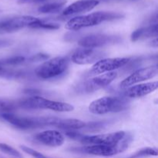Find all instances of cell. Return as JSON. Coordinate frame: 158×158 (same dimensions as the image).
<instances>
[{"mask_svg": "<svg viewBox=\"0 0 158 158\" xmlns=\"http://www.w3.org/2000/svg\"><path fill=\"white\" fill-rule=\"evenodd\" d=\"M122 17L120 13L113 12H96L85 15L74 17L66 23L65 28L69 30L77 31L86 27L97 26L106 21L117 19Z\"/></svg>", "mask_w": 158, "mask_h": 158, "instance_id": "6da1fadb", "label": "cell"}, {"mask_svg": "<svg viewBox=\"0 0 158 158\" xmlns=\"http://www.w3.org/2000/svg\"><path fill=\"white\" fill-rule=\"evenodd\" d=\"M133 137L127 133L126 136L119 143L114 145H87L81 148H75L70 149L71 151L90 155L111 157L126 151L132 142Z\"/></svg>", "mask_w": 158, "mask_h": 158, "instance_id": "7a4b0ae2", "label": "cell"}, {"mask_svg": "<svg viewBox=\"0 0 158 158\" xmlns=\"http://www.w3.org/2000/svg\"><path fill=\"white\" fill-rule=\"evenodd\" d=\"M1 117L11 125L20 130H30L46 126H54L59 120V118L53 117H24L14 115L11 113H3Z\"/></svg>", "mask_w": 158, "mask_h": 158, "instance_id": "3957f363", "label": "cell"}, {"mask_svg": "<svg viewBox=\"0 0 158 158\" xmlns=\"http://www.w3.org/2000/svg\"><path fill=\"white\" fill-rule=\"evenodd\" d=\"M17 106L24 110H51L56 112H71L73 105L63 102L53 101L42 97L34 96L16 102Z\"/></svg>", "mask_w": 158, "mask_h": 158, "instance_id": "277c9868", "label": "cell"}, {"mask_svg": "<svg viewBox=\"0 0 158 158\" xmlns=\"http://www.w3.org/2000/svg\"><path fill=\"white\" fill-rule=\"evenodd\" d=\"M67 57L57 56L47 60L35 69V74L38 78L47 80L62 77L69 67Z\"/></svg>", "mask_w": 158, "mask_h": 158, "instance_id": "5b68a950", "label": "cell"}, {"mask_svg": "<svg viewBox=\"0 0 158 158\" xmlns=\"http://www.w3.org/2000/svg\"><path fill=\"white\" fill-rule=\"evenodd\" d=\"M129 107V101L125 97H104L96 100L89 105V111L97 115L119 113Z\"/></svg>", "mask_w": 158, "mask_h": 158, "instance_id": "8992f818", "label": "cell"}, {"mask_svg": "<svg viewBox=\"0 0 158 158\" xmlns=\"http://www.w3.org/2000/svg\"><path fill=\"white\" fill-rule=\"evenodd\" d=\"M126 134L127 132L125 131H117L110 134L87 136L78 134L74 131H69L66 133V135L70 139L78 140L86 145H114L119 143Z\"/></svg>", "mask_w": 158, "mask_h": 158, "instance_id": "52a82bcc", "label": "cell"}, {"mask_svg": "<svg viewBox=\"0 0 158 158\" xmlns=\"http://www.w3.org/2000/svg\"><path fill=\"white\" fill-rule=\"evenodd\" d=\"M117 77V72L100 74L97 77L87 79L84 81L79 83L74 87V91L79 94H86L96 92L99 89L109 86Z\"/></svg>", "mask_w": 158, "mask_h": 158, "instance_id": "ba28073f", "label": "cell"}, {"mask_svg": "<svg viewBox=\"0 0 158 158\" xmlns=\"http://www.w3.org/2000/svg\"><path fill=\"white\" fill-rule=\"evenodd\" d=\"M130 61L129 58H109L99 60L89 71L88 76L100 75L105 73L114 72V70L123 67Z\"/></svg>", "mask_w": 158, "mask_h": 158, "instance_id": "9c48e42d", "label": "cell"}, {"mask_svg": "<svg viewBox=\"0 0 158 158\" xmlns=\"http://www.w3.org/2000/svg\"><path fill=\"white\" fill-rule=\"evenodd\" d=\"M40 19L30 15H22L0 21V33L13 32L26 27H30Z\"/></svg>", "mask_w": 158, "mask_h": 158, "instance_id": "30bf717a", "label": "cell"}, {"mask_svg": "<svg viewBox=\"0 0 158 158\" xmlns=\"http://www.w3.org/2000/svg\"><path fill=\"white\" fill-rule=\"evenodd\" d=\"M106 56L103 50L98 49H78L72 54L71 60L73 63L78 65H86L96 63Z\"/></svg>", "mask_w": 158, "mask_h": 158, "instance_id": "8fae6325", "label": "cell"}, {"mask_svg": "<svg viewBox=\"0 0 158 158\" xmlns=\"http://www.w3.org/2000/svg\"><path fill=\"white\" fill-rule=\"evenodd\" d=\"M120 39L115 35L105 34H93L83 36L78 41V44L82 48L87 49H98L106 45L119 43Z\"/></svg>", "mask_w": 158, "mask_h": 158, "instance_id": "7c38bea8", "label": "cell"}, {"mask_svg": "<svg viewBox=\"0 0 158 158\" xmlns=\"http://www.w3.org/2000/svg\"><path fill=\"white\" fill-rule=\"evenodd\" d=\"M157 66H148L137 69L120 83V88L121 89H125L140 82L154 78L157 75Z\"/></svg>", "mask_w": 158, "mask_h": 158, "instance_id": "4fadbf2b", "label": "cell"}, {"mask_svg": "<svg viewBox=\"0 0 158 158\" xmlns=\"http://www.w3.org/2000/svg\"><path fill=\"white\" fill-rule=\"evenodd\" d=\"M33 140L37 143L51 148L62 146L65 141L63 134L59 131L53 130L45 131L35 134L33 137Z\"/></svg>", "mask_w": 158, "mask_h": 158, "instance_id": "5bb4252c", "label": "cell"}, {"mask_svg": "<svg viewBox=\"0 0 158 158\" xmlns=\"http://www.w3.org/2000/svg\"><path fill=\"white\" fill-rule=\"evenodd\" d=\"M157 87L158 83L157 81L134 85L125 89L122 93V96L125 98H138L154 92Z\"/></svg>", "mask_w": 158, "mask_h": 158, "instance_id": "9a60e30c", "label": "cell"}, {"mask_svg": "<svg viewBox=\"0 0 158 158\" xmlns=\"http://www.w3.org/2000/svg\"><path fill=\"white\" fill-rule=\"evenodd\" d=\"M99 4L96 0H80L69 5L63 11V15H72L75 14L89 12Z\"/></svg>", "mask_w": 158, "mask_h": 158, "instance_id": "2e32d148", "label": "cell"}, {"mask_svg": "<svg viewBox=\"0 0 158 158\" xmlns=\"http://www.w3.org/2000/svg\"><path fill=\"white\" fill-rule=\"evenodd\" d=\"M29 73L24 69H14L12 66H5L0 63V77L8 80L26 78Z\"/></svg>", "mask_w": 158, "mask_h": 158, "instance_id": "e0dca14e", "label": "cell"}, {"mask_svg": "<svg viewBox=\"0 0 158 158\" xmlns=\"http://www.w3.org/2000/svg\"><path fill=\"white\" fill-rule=\"evenodd\" d=\"M157 23L154 25L148 26V27L140 28L137 29L131 34V40L133 42H136L139 40L149 37L157 36Z\"/></svg>", "mask_w": 158, "mask_h": 158, "instance_id": "ac0fdd59", "label": "cell"}, {"mask_svg": "<svg viewBox=\"0 0 158 158\" xmlns=\"http://www.w3.org/2000/svg\"><path fill=\"white\" fill-rule=\"evenodd\" d=\"M85 124L86 123L84 122L77 119H66V120L59 119L54 127L63 131H66L67 132V131H73L74 130L82 129L84 127Z\"/></svg>", "mask_w": 158, "mask_h": 158, "instance_id": "d6986e66", "label": "cell"}, {"mask_svg": "<svg viewBox=\"0 0 158 158\" xmlns=\"http://www.w3.org/2000/svg\"><path fill=\"white\" fill-rule=\"evenodd\" d=\"M66 5V2H54L46 3L38 9L41 13H56L59 12Z\"/></svg>", "mask_w": 158, "mask_h": 158, "instance_id": "ffe728a7", "label": "cell"}, {"mask_svg": "<svg viewBox=\"0 0 158 158\" xmlns=\"http://www.w3.org/2000/svg\"><path fill=\"white\" fill-rule=\"evenodd\" d=\"M25 62H26V57L23 56H15L9 57V58L0 60V63L2 64L5 65V66H12V67L23 64Z\"/></svg>", "mask_w": 158, "mask_h": 158, "instance_id": "44dd1931", "label": "cell"}, {"mask_svg": "<svg viewBox=\"0 0 158 158\" xmlns=\"http://www.w3.org/2000/svg\"><path fill=\"white\" fill-rule=\"evenodd\" d=\"M157 154L158 152L156 148H145L137 151L134 154L130 156L128 158H142L144 157H148V156H157Z\"/></svg>", "mask_w": 158, "mask_h": 158, "instance_id": "7402d4cb", "label": "cell"}, {"mask_svg": "<svg viewBox=\"0 0 158 158\" xmlns=\"http://www.w3.org/2000/svg\"><path fill=\"white\" fill-rule=\"evenodd\" d=\"M17 108L18 106H17L16 102L15 103L11 100L0 98V112H2V114L3 113H9Z\"/></svg>", "mask_w": 158, "mask_h": 158, "instance_id": "603a6c76", "label": "cell"}, {"mask_svg": "<svg viewBox=\"0 0 158 158\" xmlns=\"http://www.w3.org/2000/svg\"><path fill=\"white\" fill-rule=\"evenodd\" d=\"M0 151L13 158H23L22 154L18 151L6 143H0Z\"/></svg>", "mask_w": 158, "mask_h": 158, "instance_id": "cb8c5ba5", "label": "cell"}, {"mask_svg": "<svg viewBox=\"0 0 158 158\" xmlns=\"http://www.w3.org/2000/svg\"><path fill=\"white\" fill-rule=\"evenodd\" d=\"M29 28L32 29H57L60 28V25L56 23H46V22L43 21L40 19L36 23H33Z\"/></svg>", "mask_w": 158, "mask_h": 158, "instance_id": "d4e9b609", "label": "cell"}, {"mask_svg": "<svg viewBox=\"0 0 158 158\" xmlns=\"http://www.w3.org/2000/svg\"><path fill=\"white\" fill-rule=\"evenodd\" d=\"M20 148H21V149L23 150V151H24L25 153L29 154V155H31L32 157H33L34 158H48L47 157H46L45 155H43V154H41V153L38 152V151H35V150L32 149V148H29V147H26V146H24V145H22Z\"/></svg>", "mask_w": 158, "mask_h": 158, "instance_id": "484cf974", "label": "cell"}, {"mask_svg": "<svg viewBox=\"0 0 158 158\" xmlns=\"http://www.w3.org/2000/svg\"><path fill=\"white\" fill-rule=\"evenodd\" d=\"M106 123L105 122H92L89 123H86L83 128H86L88 131H99L106 126Z\"/></svg>", "mask_w": 158, "mask_h": 158, "instance_id": "4316f807", "label": "cell"}, {"mask_svg": "<svg viewBox=\"0 0 158 158\" xmlns=\"http://www.w3.org/2000/svg\"><path fill=\"white\" fill-rule=\"evenodd\" d=\"M47 1V0H19V2L22 3V4H25V3H37V2H42Z\"/></svg>", "mask_w": 158, "mask_h": 158, "instance_id": "83f0119b", "label": "cell"}, {"mask_svg": "<svg viewBox=\"0 0 158 158\" xmlns=\"http://www.w3.org/2000/svg\"><path fill=\"white\" fill-rule=\"evenodd\" d=\"M151 46H153V47H155V48L157 47V38H155L154 40H153L152 42H151Z\"/></svg>", "mask_w": 158, "mask_h": 158, "instance_id": "f1b7e54d", "label": "cell"}, {"mask_svg": "<svg viewBox=\"0 0 158 158\" xmlns=\"http://www.w3.org/2000/svg\"><path fill=\"white\" fill-rule=\"evenodd\" d=\"M96 1H98V2H100V0H96ZM103 1H108V0H103Z\"/></svg>", "mask_w": 158, "mask_h": 158, "instance_id": "f546056e", "label": "cell"}]
</instances>
